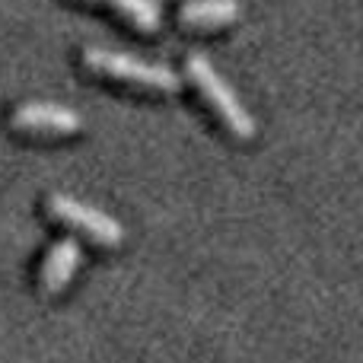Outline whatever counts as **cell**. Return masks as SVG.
I'll use <instances>...</instances> for the list:
<instances>
[{
    "label": "cell",
    "mask_w": 363,
    "mask_h": 363,
    "mask_svg": "<svg viewBox=\"0 0 363 363\" xmlns=\"http://www.w3.org/2000/svg\"><path fill=\"white\" fill-rule=\"evenodd\" d=\"M188 77H191V83L201 89L207 106L220 115V121H223L236 138H242V140L255 138V118L245 112L239 96L230 89V83L217 74V67H213L201 51H191V55H188Z\"/></svg>",
    "instance_id": "1"
},
{
    "label": "cell",
    "mask_w": 363,
    "mask_h": 363,
    "mask_svg": "<svg viewBox=\"0 0 363 363\" xmlns=\"http://www.w3.org/2000/svg\"><path fill=\"white\" fill-rule=\"evenodd\" d=\"M83 64H86L89 70H96V74L134 83V86H140V89H157V93H179L182 89V77L176 70L163 67V64L140 61V57L125 55V51L86 48L83 51Z\"/></svg>",
    "instance_id": "2"
},
{
    "label": "cell",
    "mask_w": 363,
    "mask_h": 363,
    "mask_svg": "<svg viewBox=\"0 0 363 363\" xmlns=\"http://www.w3.org/2000/svg\"><path fill=\"white\" fill-rule=\"evenodd\" d=\"M48 211H51V217H57L61 223L77 226L80 233L93 236L96 242H102V245H118L121 239H125V226H121L118 220L108 217V213L99 211V207L70 198V194H51Z\"/></svg>",
    "instance_id": "3"
},
{
    "label": "cell",
    "mask_w": 363,
    "mask_h": 363,
    "mask_svg": "<svg viewBox=\"0 0 363 363\" xmlns=\"http://www.w3.org/2000/svg\"><path fill=\"white\" fill-rule=\"evenodd\" d=\"M10 125L32 134H77L83 128V115L57 102H23L10 115Z\"/></svg>",
    "instance_id": "4"
},
{
    "label": "cell",
    "mask_w": 363,
    "mask_h": 363,
    "mask_svg": "<svg viewBox=\"0 0 363 363\" xmlns=\"http://www.w3.org/2000/svg\"><path fill=\"white\" fill-rule=\"evenodd\" d=\"M83 262V249L77 239H57L55 245L48 249L42 262V271H38V284H42L45 294H61L70 281H74L77 268Z\"/></svg>",
    "instance_id": "5"
},
{
    "label": "cell",
    "mask_w": 363,
    "mask_h": 363,
    "mask_svg": "<svg viewBox=\"0 0 363 363\" xmlns=\"http://www.w3.org/2000/svg\"><path fill=\"white\" fill-rule=\"evenodd\" d=\"M179 19L191 29H217L239 19V0H188L182 4Z\"/></svg>",
    "instance_id": "6"
},
{
    "label": "cell",
    "mask_w": 363,
    "mask_h": 363,
    "mask_svg": "<svg viewBox=\"0 0 363 363\" xmlns=\"http://www.w3.org/2000/svg\"><path fill=\"white\" fill-rule=\"evenodd\" d=\"M106 4H112L121 16L131 19L144 32H157L163 26V10H160L157 0H106Z\"/></svg>",
    "instance_id": "7"
}]
</instances>
